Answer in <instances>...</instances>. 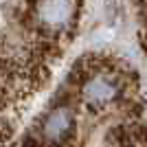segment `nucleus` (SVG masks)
I'll return each mask as SVG.
<instances>
[{"instance_id": "nucleus-1", "label": "nucleus", "mask_w": 147, "mask_h": 147, "mask_svg": "<svg viewBox=\"0 0 147 147\" xmlns=\"http://www.w3.org/2000/svg\"><path fill=\"white\" fill-rule=\"evenodd\" d=\"M125 90L123 75L114 66H97V68H84L79 81V94L81 101L92 108L114 103L119 101Z\"/></svg>"}, {"instance_id": "nucleus-2", "label": "nucleus", "mask_w": 147, "mask_h": 147, "mask_svg": "<svg viewBox=\"0 0 147 147\" xmlns=\"http://www.w3.org/2000/svg\"><path fill=\"white\" fill-rule=\"evenodd\" d=\"M35 24L44 35L61 33L75 16V0H35Z\"/></svg>"}, {"instance_id": "nucleus-3", "label": "nucleus", "mask_w": 147, "mask_h": 147, "mask_svg": "<svg viewBox=\"0 0 147 147\" xmlns=\"http://www.w3.org/2000/svg\"><path fill=\"white\" fill-rule=\"evenodd\" d=\"M73 127H75V123H73L70 110H68L66 105H59V108H55V110L46 117L42 129H44V138H46V141L61 143V141H66V138H70Z\"/></svg>"}, {"instance_id": "nucleus-4", "label": "nucleus", "mask_w": 147, "mask_h": 147, "mask_svg": "<svg viewBox=\"0 0 147 147\" xmlns=\"http://www.w3.org/2000/svg\"><path fill=\"white\" fill-rule=\"evenodd\" d=\"M22 147H40V143H37V141H33V138H26Z\"/></svg>"}]
</instances>
